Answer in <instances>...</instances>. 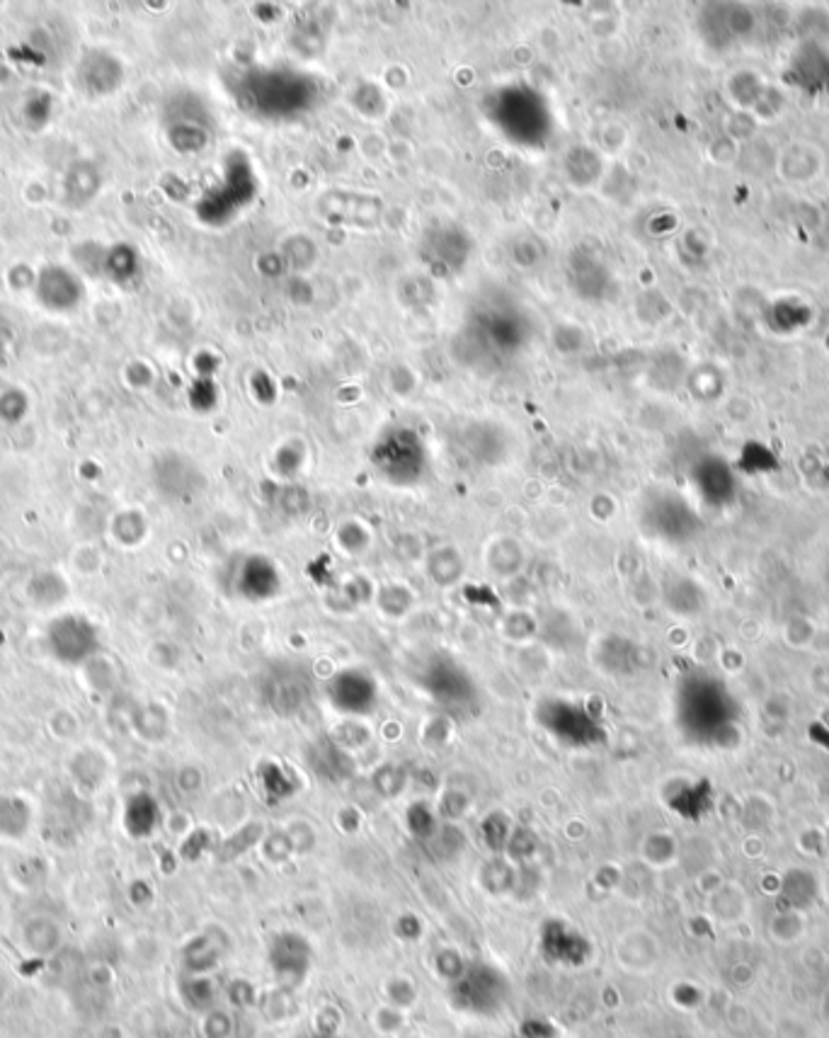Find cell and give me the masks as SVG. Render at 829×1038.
<instances>
[{
    "mask_svg": "<svg viewBox=\"0 0 829 1038\" xmlns=\"http://www.w3.org/2000/svg\"><path fill=\"white\" fill-rule=\"evenodd\" d=\"M408 821H410V830H412V835H418V837H432L434 835V815L432 811L428 809V805H412L410 813H408Z\"/></svg>",
    "mask_w": 829,
    "mask_h": 1038,
    "instance_id": "e0dca14e",
    "label": "cell"
},
{
    "mask_svg": "<svg viewBox=\"0 0 829 1038\" xmlns=\"http://www.w3.org/2000/svg\"><path fill=\"white\" fill-rule=\"evenodd\" d=\"M264 699L270 707L280 713V717H294L302 711L310 699V679L294 665H276L274 670L264 677Z\"/></svg>",
    "mask_w": 829,
    "mask_h": 1038,
    "instance_id": "5b68a950",
    "label": "cell"
},
{
    "mask_svg": "<svg viewBox=\"0 0 829 1038\" xmlns=\"http://www.w3.org/2000/svg\"><path fill=\"white\" fill-rule=\"evenodd\" d=\"M536 721L560 745L572 749L597 747L606 741L604 723L580 701L544 699L536 707Z\"/></svg>",
    "mask_w": 829,
    "mask_h": 1038,
    "instance_id": "6da1fadb",
    "label": "cell"
},
{
    "mask_svg": "<svg viewBox=\"0 0 829 1038\" xmlns=\"http://www.w3.org/2000/svg\"><path fill=\"white\" fill-rule=\"evenodd\" d=\"M482 830H486V839H488V845L492 849H502V847L510 845L512 830H510V823H507L502 815H490L488 823L482 825Z\"/></svg>",
    "mask_w": 829,
    "mask_h": 1038,
    "instance_id": "2e32d148",
    "label": "cell"
},
{
    "mask_svg": "<svg viewBox=\"0 0 829 1038\" xmlns=\"http://www.w3.org/2000/svg\"><path fill=\"white\" fill-rule=\"evenodd\" d=\"M34 290H37L39 302L52 311H71L83 298V286H80L78 277L59 264H46L37 274Z\"/></svg>",
    "mask_w": 829,
    "mask_h": 1038,
    "instance_id": "8992f818",
    "label": "cell"
},
{
    "mask_svg": "<svg viewBox=\"0 0 829 1038\" xmlns=\"http://www.w3.org/2000/svg\"><path fill=\"white\" fill-rule=\"evenodd\" d=\"M270 961L276 978L286 980V983H298L310 966V947L304 937L298 934H282L272 944Z\"/></svg>",
    "mask_w": 829,
    "mask_h": 1038,
    "instance_id": "30bf717a",
    "label": "cell"
},
{
    "mask_svg": "<svg viewBox=\"0 0 829 1038\" xmlns=\"http://www.w3.org/2000/svg\"><path fill=\"white\" fill-rule=\"evenodd\" d=\"M78 80L90 95H110L122 83V66L107 52L92 49L80 61Z\"/></svg>",
    "mask_w": 829,
    "mask_h": 1038,
    "instance_id": "9c48e42d",
    "label": "cell"
},
{
    "mask_svg": "<svg viewBox=\"0 0 829 1038\" xmlns=\"http://www.w3.org/2000/svg\"><path fill=\"white\" fill-rule=\"evenodd\" d=\"M107 270L110 274L114 277V280H129V277L134 274L136 270V258H134V252L126 248V246H117L112 252H110V258H107Z\"/></svg>",
    "mask_w": 829,
    "mask_h": 1038,
    "instance_id": "9a60e30c",
    "label": "cell"
},
{
    "mask_svg": "<svg viewBox=\"0 0 829 1038\" xmlns=\"http://www.w3.org/2000/svg\"><path fill=\"white\" fill-rule=\"evenodd\" d=\"M326 691L332 709L344 717H368L378 707L376 679L360 667H348L332 675Z\"/></svg>",
    "mask_w": 829,
    "mask_h": 1038,
    "instance_id": "277c9868",
    "label": "cell"
},
{
    "mask_svg": "<svg viewBox=\"0 0 829 1038\" xmlns=\"http://www.w3.org/2000/svg\"><path fill=\"white\" fill-rule=\"evenodd\" d=\"M66 190V202L71 206H86L92 198H95L100 190V172L95 166L90 163H76L71 166L64 182Z\"/></svg>",
    "mask_w": 829,
    "mask_h": 1038,
    "instance_id": "4fadbf2b",
    "label": "cell"
},
{
    "mask_svg": "<svg viewBox=\"0 0 829 1038\" xmlns=\"http://www.w3.org/2000/svg\"><path fill=\"white\" fill-rule=\"evenodd\" d=\"M452 1000L468 1014H495L507 1000V980L490 966H474L452 985Z\"/></svg>",
    "mask_w": 829,
    "mask_h": 1038,
    "instance_id": "7a4b0ae2",
    "label": "cell"
},
{
    "mask_svg": "<svg viewBox=\"0 0 829 1038\" xmlns=\"http://www.w3.org/2000/svg\"><path fill=\"white\" fill-rule=\"evenodd\" d=\"M260 783L264 793L270 796V801H284L286 796H292L296 791L294 777L276 763H264L260 767Z\"/></svg>",
    "mask_w": 829,
    "mask_h": 1038,
    "instance_id": "5bb4252c",
    "label": "cell"
},
{
    "mask_svg": "<svg viewBox=\"0 0 829 1038\" xmlns=\"http://www.w3.org/2000/svg\"><path fill=\"white\" fill-rule=\"evenodd\" d=\"M544 949L548 956H553V959L572 961V963H580L587 951L580 934L568 929L563 922H548V925L544 927Z\"/></svg>",
    "mask_w": 829,
    "mask_h": 1038,
    "instance_id": "8fae6325",
    "label": "cell"
},
{
    "mask_svg": "<svg viewBox=\"0 0 829 1038\" xmlns=\"http://www.w3.org/2000/svg\"><path fill=\"white\" fill-rule=\"evenodd\" d=\"M314 1038H332V1036H314Z\"/></svg>",
    "mask_w": 829,
    "mask_h": 1038,
    "instance_id": "d6986e66",
    "label": "cell"
},
{
    "mask_svg": "<svg viewBox=\"0 0 829 1038\" xmlns=\"http://www.w3.org/2000/svg\"><path fill=\"white\" fill-rule=\"evenodd\" d=\"M25 410H27V398L25 394H20V391H8V394H3V398H0V415H3L8 422L20 420L22 415H25Z\"/></svg>",
    "mask_w": 829,
    "mask_h": 1038,
    "instance_id": "ac0fdd59",
    "label": "cell"
},
{
    "mask_svg": "<svg viewBox=\"0 0 829 1038\" xmlns=\"http://www.w3.org/2000/svg\"><path fill=\"white\" fill-rule=\"evenodd\" d=\"M422 687L448 711H466L478 701L474 679L452 661H434L422 675Z\"/></svg>",
    "mask_w": 829,
    "mask_h": 1038,
    "instance_id": "3957f363",
    "label": "cell"
},
{
    "mask_svg": "<svg viewBox=\"0 0 829 1038\" xmlns=\"http://www.w3.org/2000/svg\"><path fill=\"white\" fill-rule=\"evenodd\" d=\"M238 595L248 602H268L282 590V575L276 565L264 556H252L243 561L236 575Z\"/></svg>",
    "mask_w": 829,
    "mask_h": 1038,
    "instance_id": "52a82bcc",
    "label": "cell"
},
{
    "mask_svg": "<svg viewBox=\"0 0 829 1038\" xmlns=\"http://www.w3.org/2000/svg\"><path fill=\"white\" fill-rule=\"evenodd\" d=\"M310 765L328 781H342L352 775V759L338 745V741L316 743L314 749H310Z\"/></svg>",
    "mask_w": 829,
    "mask_h": 1038,
    "instance_id": "7c38bea8",
    "label": "cell"
},
{
    "mask_svg": "<svg viewBox=\"0 0 829 1038\" xmlns=\"http://www.w3.org/2000/svg\"><path fill=\"white\" fill-rule=\"evenodd\" d=\"M374 459L394 481H410L422 466V449L410 435H396L376 449Z\"/></svg>",
    "mask_w": 829,
    "mask_h": 1038,
    "instance_id": "ba28073f",
    "label": "cell"
},
{
    "mask_svg": "<svg viewBox=\"0 0 829 1038\" xmlns=\"http://www.w3.org/2000/svg\"><path fill=\"white\" fill-rule=\"evenodd\" d=\"M529 1038H538V1036H529Z\"/></svg>",
    "mask_w": 829,
    "mask_h": 1038,
    "instance_id": "ffe728a7",
    "label": "cell"
}]
</instances>
